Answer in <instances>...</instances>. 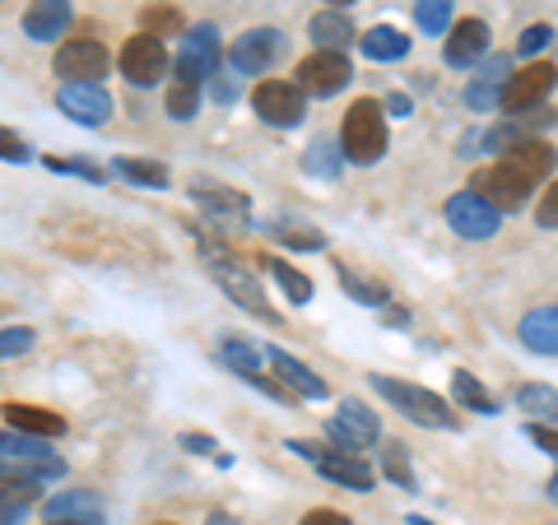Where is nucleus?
Returning a JSON list of instances; mask_svg holds the SVG:
<instances>
[{"label": "nucleus", "instance_id": "f257e3e1", "mask_svg": "<svg viewBox=\"0 0 558 525\" xmlns=\"http://www.w3.org/2000/svg\"><path fill=\"white\" fill-rule=\"evenodd\" d=\"M196 233V242H201V260H205V270L215 274V284L233 297L238 307H247L256 321H266V326H279V312L266 303V293H260V284H256V274L242 266V260L223 247V242L215 237V233H205V229H191Z\"/></svg>", "mask_w": 558, "mask_h": 525}, {"label": "nucleus", "instance_id": "f03ea898", "mask_svg": "<svg viewBox=\"0 0 558 525\" xmlns=\"http://www.w3.org/2000/svg\"><path fill=\"white\" fill-rule=\"evenodd\" d=\"M381 154H387V117H381V102L359 98L354 108L344 112V126H340V159L354 168H373Z\"/></svg>", "mask_w": 558, "mask_h": 525}, {"label": "nucleus", "instance_id": "7ed1b4c3", "mask_svg": "<svg viewBox=\"0 0 558 525\" xmlns=\"http://www.w3.org/2000/svg\"><path fill=\"white\" fill-rule=\"evenodd\" d=\"M377 395H387L391 405L410 418L418 428H438V432H457L461 418L451 414V405L442 395H433L428 387H414V381H400V377H373Z\"/></svg>", "mask_w": 558, "mask_h": 525}, {"label": "nucleus", "instance_id": "20e7f679", "mask_svg": "<svg viewBox=\"0 0 558 525\" xmlns=\"http://www.w3.org/2000/svg\"><path fill=\"white\" fill-rule=\"evenodd\" d=\"M252 108L266 126L293 131V126H303V117H307V94L299 80H260L252 89Z\"/></svg>", "mask_w": 558, "mask_h": 525}, {"label": "nucleus", "instance_id": "39448f33", "mask_svg": "<svg viewBox=\"0 0 558 525\" xmlns=\"http://www.w3.org/2000/svg\"><path fill=\"white\" fill-rule=\"evenodd\" d=\"M289 451L317 465V475L354 488V493H373V469L363 465V456H354V451H340V447L330 451V447H317V442H289Z\"/></svg>", "mask_w": 558, "mask_h": 525}, {"label": "nucleus", "instance_id": "423d86ee", "mask_svg": "<svg viewBox=\"0 0 558 525\" xmlns=\"http://www.w3.org/2000/svg\"><path fill=\"white\" fill-rule=\"evenodd\" d=\"M470 191H480V196L498 209V215H517V209H526L531 200V182L521 178V172L508 163V159H498V163H488L475 172V182H470Z\"/></svg>", "mask_w": 558, "mask_h": 525}, {"label": "nucleus", "instance_id": "0eeeda50", "mask_svg": "<svg viewBox=\"0 0 558 525\" xmlns=\"http://www.w3.org/2000/svg\"><path fill=\"white\" fill-rule=\"evenodd\" d=\"M172 75L186 80V84H209L219 75V33L215 24H201V28H186V42L172 61Z\"/></svg>", "mask_w": 558, "mask_h": 525}, {"label": "nucleus", "instance_id": "6e6552de", "mask_svg": "<svg viewBox=\"0 0 558 525\" xmlns=\"http://www.w3.org/2000/svg\"><path fill=\"white\" fill-rule=\"evenodd\" d=\"M303 84L307 98H336L349 80H354V65H349L344 51H312V57L299 61V75H293Z\"/></svg>", "mask_w": 558, "mask_h": 525}, {"label": "nucleus", "instance_id": "1a4fd4ad", "mask_svg": "<svg viewBox=\"0 0 558 525\" xmlns=\"http://www.w3.org/2000/svg\"><path fill=\"white\" fill-rule=\"evenodd\" d=\"M442 215H447V223H451V233H457V237H470V242L494 237V233H498V223H502V215L480 196V191H457V196L442 205Z\"/></svg>", "mask_w": 558, "mask_h": 525}, {"label": "nucleus", "instance_id": "9d476101", "mask_svg": "<svg viewBox=\"0 0 558 525\" xmlns=\"http://www.w3.org/2000/svg\"><path fill=\"white\" fill-rule=\"evenodd\" d=\"M121 75L135 89H154L163 75H168V47L163 38H154V33H135V38L121 47Z\"/></svg>", "mask_w": 558, "mask_h": 525}, {"label": "nucleus", "instance_id": "9b49d317", "mask_svg": "<svg viewBox=\"0 0 558 525\" xmlns=\"http://www.w3.org/2000/svg\"><path fill=\"white\" fill-rule=\"evenodd\" d=\"M289 51V38L279 28H247L242 38L229 47V61L238 75H266L275 70V61Z\"/></svg>", "mask_w": 558, "mask_h": 525}, {"label": "nucleus", "instance_id": "f8f14e48", "mask_svg": "<svg viewBox=\"0 0 558 525\" xmlns=\"http://www.w3.org/2000/svg\"><path fill=\"white\" fill-rule=\"evenodd\" d=\"M108 47L94 42V38H70L57 47V75L61 84H98L102 75H108Z\"/></svg>", "mask_w": 558, "mask_h": 525}, {"label": "nucleus", "instance_id": "ddd939ff", "mask_svg": "<svg viewBox=\"0 0 558 525\" xmlns=\"http://www.w3.org/2000/svg\"><path fill=\"white\" fill-rule=\"evenodd\" d=\"M554 84H558V70H554L549 61H535V65L517 70V75L508 80V89H502V102H498V108H502V112H512V117H521V112H539V102L554 94Z\"/></svg>", "mask_w": 558, "mask_h": 525}, {"label": "nucleus", "instance_id": "4468645a", "mask_svg": "<svg viewBox=\"0 0 558 525\" xmlns=\"http://www.w3.org/2000/svg\"><path fill=\"white\" fill-rule=\"evenodd\" d=\"M326 432H330V442H336L340 451H354V456H359L363 447H373L377 437H381V424H377V414L368 405H359V400H344L340 414L326 424Z\"/></svg>", "mask_w": 558, "mask_h": 525}, {"label": "nucleus", "instance_id": "2eb2a0df", "mask_svg": "<svg viewBox=\"0 0 558 525\" xmlns=\"http://www.w3.org/2000/svg\"><path fill=\"white\" fill-rule=\"evenodd\" d=\"M57 108L80 121V126H102V121L112 117V98L102 84H61L57 89Z\"/></svg>", "mask_w": 558, "mask_h": 525}, {"label": "nucleus", "instance_id": "dca6fc26", "mask_svg": "<svg viewBox=\"0 0 558 525\" xmlns=\"http://www.w3.org/2000/svg\"><path fill=\"white\" fill-rule=\"evenodd\" d=\"M488 42H494V33H488L484 20H461V24H451V33H447L442 61L457 65V70H470V65L488 61Z\"/></svg>", "mask_w": 558, "mask_h": 525}, {"label": "nucleus", "instance_id": "f3484780", "mask_svg": "<svg viewBox=\"0 0 558 525\" xmlns=\"http://www.w3.org/2000/svg\"><path fill=\"white\" fill-rule=\"evenodd\" d=\"M70 20H75L70 0H33V5L24 10V33L33 42H61Z\"/></svg>", "mask_w": 558, "mask_h": 525}, {"label": "nucleus", "instance_id": "a211bd4d", "mask_svg": "<svg viewBox=\"0 0 558 525\" xmlns=\"http://www.w3.org/2000/svg\"><path fill=\"white\" fill-rule=\"evenodd\" d=\"M502 159H508L531 186H539V182H545L549 172L558 168V149L549 145V139H539V135H535V139H521V145H512L508 154H502Z\"/></svg>", "mask_w": 558, "mask_h": 525}, {"label": "nucleus", "instance_id": "6ab92c4d", "mask_svg": "<svg viewBox=\"0 0 558 525\" xmlns=\"http://www.w3.org/2000/svg\"><path fill=\"white\" fill-rule=\"evenodd\" d=\"M508 80H512V61H508V57H488L484 70H480V80L465 89V102H470L475 112L498 108V102H502V89H508Z\"/></svg>", "mask_w": 558, "mask_h": 525}, {"label": "nucleus", "instance_id": "aec40b11", "mask_svg": "<svg viewBox=\"0 0 558 525\" xmlns=\"http://www.w3.org/2000/svg\"><path fill=\"white\" fill-rule=\"evenodd\" d=\"M270 367H275L279 381H284V387H289L293 395H303V400H326V395H330L326 381H322L317 373H312V367H303L293 354H284V349H270Z\"/></svg>", "mask_w": 558, "mask_h": 525}, {"label": "nucleus", "instance_id": "412c9836", "mask_svg": "<svg viewBox=\"0 0 558 525\" xmlns=\"http://www.w3.org/2000/svg\"><path fill=\"white\" fill-rule=\"evenodd\" d=\"M191 196H196V205L205 209V215H215V219H247V196L233 191V186L196 178V182H191Z\"/></svg>", "mask_w": 558, "mask_h": 525}, {"label": "nucleus", "instance_id": "4be33fe9", "mask_svg": "<svg viewBox=\"0 0 558 525\" xmlns=\"http://www.w3.org/2000/svg\"><path fill=\"white\" fill-rule=\"evenodd\" d=\"M517 335L526 349H535V354H558V307H531L526 317H521Z\"/></svg>", "mask_w": 558, "mask_h": 525}, {"label": "nucleus", "instance_id": "5701e85b", "mask_svg": "<svg viewBox=\"0 0 558 525\" xmlns=\"http://www.w3.org/2000/svg\"><path fill=\"white\" fill-rule=\"evenodd\" d=\"M307 33H312V42H322V51H344L354 42V20L344 10H322V14H312Z\"/></svg>", "mask_w": 558, "mask_h": 525}, {"label": "nucleus", "instance_id": "b1692460", "mask_svg": "<svg viewBox=\"0 0 558 525\" xmlns=\"http://www.w3.org/2000/svg\"><path fill=\"white\" fill-rule=\"evenodd\" d=\"M5 424L20 428V432H33V437H61L65 432L61 414L38 410V405H20V400H10V405H5Z\"/></svg>", "mask_w": 558, "mask_h": 525}, {"label": "nucleus", "instance_id": "393cba45", "mask_svg": "<svg viewBox=\"0 0 558 525\" xmlns=\"http://www.w3.org/2000/svg\"><path fill=\"white\" fill-rule=\"evenodd\" d=\"M359 51H363L368 61H405V57H410V38H405L400 28H391V24H377V28L363 33Z\"/></svg>", "mask_w": 558, "mask_h": 525}, {"label": "nucleus", "instance_id": "a878e982", "mask_svg": "<svg viewBox=\"0 0 558 525\" xmlns=\"http://www.w3.org/2000/svg\"><path fill=\"white\" fill-rule=\"evenodd\" d=\"M43 516L57 525V521H94L98 516V498L84 493V488H75V493H57L43 502Z\"/></svg>", "mask_w": 558, "mask_h": 525}, {"label": "nucleus", "instance_id": "bb28decb", "mask_svg": "<svg viewBox=\"0 0 558 525\" xmlns=\"http://www.w3.org/2000/svg\"><path fill=\"white\" fill-rule=\"evenodd\" d=\"M517 410L531 414V424H558V391L554 387H539V381H531V387H517Z\"/></svg>", "mask_w": 558, "mask_h": 525}, {"label": "nucleus", "instance_id": "cd10ccee", "mask_svg": "<svg viewBox=\"0 0 558 525\" xmlns=\"http://www.w3.org/2000/svg\"><path fill=\"white\" fill-rule=\"evenodd\" d=\"M451 395H457V405H465L470 414H484V418L498 414V400L488 395V391L480 387V377H470L465 367H461V373H451Z\"/></svg>", "mask_w": 558, "mask_h": 525}, {"label": "nucleus", "instance_id": "c85d7f7f", "mask_svg": "<svg viewBox=\"0 0 558 525\" xmlns=\"http://www.w3.org/2000/svg\"><path fill=\"white\" fill-rule=\"evenodd\" d=\"M266 266H270V274H275V284L284 289L289 303H299V307H303V303H312V279H307L303 270H293L289 260H279V256H270Z\"/></svg>", "mask_w": 558, "mask_h": 525}, {"label": "nucleus", "instance_id": "c756f323", "mask_svg": "<svg viewBox=\"0 0 558 525\" xmlns=\"http://www.w3.org/2000/svg\"><path fill=\"white\" fill-rule=\"evenodd\" d=\"M112 172L126 178L135 186H149V191H163L168 186V168L163 163H145V159H112Z\"/></svg>", "mask_w": 558, "mask_h": 525}, {"label": "nucleus", "instance_id": "7c9ffc66", "mask_svg": "<svg viewBox=\"0 0 558 525\" xmlns=\"http://www.w3.org/2000/svg\"><path fill=\"white\" fill-rule=\"evenodd\" d=\"M163 108H168L172 121H191V117H196V108H201V84H186V80L172 75Z\"/></svg>", "mask_w": 558, "mask_h": 525}, {"label": "nucleus", "instance_id": "2f4dec72", "mask_svg": "<svg viewBox=\"0 0 558 525\" xmlns=\"http://www.w3.org/2000/svg\"><path fill=\"white\" fill-rule=\"evenodd\" d=\"M451 5H457V0H418V5H414V24L424 28L428 38L451 33Z\"/></svg>", "mask_w": 558, "mask_h": 525}, {"label": "nucleus", "instance_id": "473e14b6", "mask_svg": "<svg viewBox=\"0 0 558 525\" xmlns=\"http://www.w3.org/2000/svg\"><path fill=\"white\" fill-rule=\"evenodd\" d=\"M140 33H154V38H168V33H182L186 20H182V10L178 5H145V14H140Z\"/></svg>", "mask_w": 558, "mask_h": 525}, {"label": "nucleus", "instance_id": "72a5a7b5", "mask_svg": "<svg viewBox=\"0 0 558 525\" xmlns=\"http://www.w3.org/2000/svg\"><path fill=\"white\" fill-rule=\"evenodd\" d=\"M381 475H387L396 488H405V493H414V469H410V451L391 442L387 451H381Z\"/></svg>", "mask_w": 558, "mask_h": 525}, {"label": "nucleus", "instance_id": "f704fd0d", "mask_svg": "<svg viewBox=\"0 0 558 525\" xmlns=\"http://www.w3.org/2000/svg\"><path fill=\"white\" fill-rule=\"evenodd\" d=\"M275 242H284V247L293 252H322L326 247V237L317 229H307V223H275Z\"/></svg>", "mask_w": 558, "mask_h": 525}, {"label": "nucleus", "instance_id": "c9c22d12", "mask_svg": "<svg viewBox=\"0 0 558 525\" xmlns=\"http://www.w3.org/2000/svg\"><path fill=\"white\" fill-rule=\"evenodd\" d=\"M303 168L312 172V178H336V172H340L336 145H330V139H317V145H307V154H303Z\"/></svg>", "mask_w": 558, "mask_h": 525}, {"label": "nucleus", "instance_id": "e433bc0d", "mask_svg": "<svg viewBox=\"0 0 558 525\" xmlns=\"http://www.w3.org/2000/svg\"><path fill=\"white\" fill-rule=\"evenodd\" d=\"M340 284H344V293H354L359 303H368V307H387L391 303L387 289H377V284H368V279H359L349 266H340Z\"/></svg>", "mask_w": 558, "mask_h": 525}, {"label": "nucleus", "instance_id": "4c0bfd02", "mask_svg": "<svg viewBox=\"0 0 558 525\" xmlns=\"http://www.w3.org/2000/svg\"><path fill=\"white\" fill-rule=\"evenodd\" d=\"M223 363H229L238 377L260 373V354H256L252 344H242V340H223Z\"/></svg>", "mask_w": 558, "mask_h": 525}, {"label": "nucleus", "instance_id": "58836bf2", "mask_svg": "<svg viewBox=\"0 0 558 525\" xmlns=\"http://www.w3.org/2000/svg\"><path fill=\"white\" fill-rule=\"evenodd\" d=\"M549 42H554V28H549V24H531V28L517 38V51H521V57H535V51H545Z\"/></svg>", "mask_w": 558, "mask_h": 525}, {"label": "nucleus", "instance_id": "ea45409f", "mask_svg": "<svg viewBox=\"0 0 558 525\" xmlns=\"http://www.w3.org/2000/svg\"><path fill=\"white\" fill-rule=\"evenodd\" d=\"M33 349V330L28 326H5V335H0V354L14 358V354H28Z\"/></svg>", "mask_w": 558, "mask_h": 525}, {"label": "nucleus", "instance_id": "a19ab883", "mask_svg": "<svg viewBox=\"0 0 558 525\" xmlns=\"http://www.w3.org/2000/svg\"><path fill=\"white\" fill-rule=\"evenodd\" d=\"M539 229H558V182L549 191H539V209H535Z\"/></svg>", "mask_w": 558, "mask_h": 525}, {"label": "nucleus", "instance_id": "79ce46f5", "mask_svg": "<svg viewBox=\"0 0 558 525\" xmlns=\"http://www.w3.org/2000/svg\"><path fill=\"white\" fill-rule=\"evenodd\" d=\"M526 437H531L539 451H549V456L558 461V432H554V428H545V424H526Z\"/></svg>", "mask_w": 558, "mask_h": 525}, {"label": "nucleus", "instance_id": "37998d69", "mask_svg": "<svg viewBox=\"0 0 558 525\" xmlns=\"http://www.w3.org/2000/svg\"><path fill=\"white\" fill-rule=\"evenodd\" d=\"M303 525H354L344 512H336V506H312V512L303 516Z\"/></svg>", "mask_w": 558, "mask_h": 525}, {"label": "nucleus", "instance_id": "c03bdc74", "mask_svg": "<svg viewBox=\"0 0 558 525\" xmlns=\"http://www.w3.org/2000/svg\"><path fill=\"white\" fill-rule=\"evenodd\" d=\"M178 447H186L191 456H209V451H215V437H205V432H182Z\"/></svg>", "mask_w": 558, "mask_h": 525}, {"label": "nucleus", "instance_id": "a18cd8bd", "mask_svg": "<svg viewBox=\"0 0 558 525\" xmlns=\"http://www.w3.org/2000/svg\"><path fill=\"white\" fill-rule=\"evenodd\" d=\"M0 139H5V159H10V163H24V159H28L24 145H20V139H14V131H5Z\"/></svg>", "mask_w": 558, "mask_h": 525}, {"label": "nucleus", "instance_id": "49530a36", "mask_svg": "<svg viewBox=\"0 0 558 525\" xmlns=\"http://www.w3.org/2000/svg\"><path fill=\"white\" fill-rule=\"evenodd\" d=\"M387 112H391V117H405V112H410V98H405V94H391V98H387Z\"/></svg>", "mask_w": 558, "mask_h": 525}, {"label": "nucleus", "instance_id": "de8ad7c7", "mask_svg": "<svg viewBox=\"0 0 558 525\" xmlns=\"http://www.w3.org/2000/svg\"><path fill=\"white\" fill-rule=\"evenodd\" d=\"M545 493H549V502H558V475L549 479V488H545Z\"/></svg>", "mask_w": 558, "mask_h": 525}, {"label": "nucleus", "instance_id": "09e8293b", "mask_svg": "<svg viewBox=\"0 0 558 525\" xmlns=\"http://www.w3.org/2000/svg\"><path fill=\"white\" fill-rule=\"evenodd\" d=\"M57 525H102V521L94 516V521H57Z\"/></svg>", "mask_w": 558, "mask_h": 525}, {"label": "nucleus", "instance_id": "8fccbe9b", "mask_svg": "<svg viewBox=\"0 0 558 525\" xmlns=\"http://www.w3.org/2000/svg\"><path fill=\"white\" fill-rule=\"evenodd\" d=\"M326 5H330V10H344V5H354V0H326Z\"/></svg>", "mask_w": 558, "mask_h": 525}, {"label": "nucleus", "instance_id": "3c124183", "mask_svg": "<svg viewBox=\"0 0 558 525\" xmlns=\"http://www.w3.org/2000/svg\"><path fill=\"white\" fill-rule=\"evenodd\" d=\"M410 525H433V521L428 516H410Z\"/></svg>", "mask_w": 558, "mask_h": 525}, {"label": "nucleus", "instance_id": "603ef678", "mask_svg": "<svg viewBox=\"0 0 558 525\" xmlns=\"http://www.w3.org/2000/svg\"><path fill=\"white\" fill-rule=\"evenodd\" d=\"M159 525H168V521H159Z\"/></svg>", "mask_w": 558, "mask_h": 525}]
</instances>
